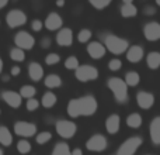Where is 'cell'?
<instances>
[{"instance_id":"6da1fadb","label":"cell","mask_w":160,"mask_h":155,"mask_svg":"<svg viewBox=\"0 0 160 155\" xmlns=\"http://www.w3.org/2000/svg\"><path fill=\"white\" fill-rule=\"evenodd\" d=\"M97 110V102L93 96H83L73 99L68 104V113L70 117L93 116Z\"/></svg>"},{"instance_id":"7a4b0ae2","label":"cell","mask_w":160,"mask_h":155,"mask_svg":"<svg viewBox=\"0 0 160 155\" xmlns=\"http://www.w3.org/2000/svg\"><path fill=\"white\" fill-rule=\"evenodd\" d=\"M107 85L112 90L118 103H125L128 100V85L125 83V80L119 79V78H110Z\"/></svg>"},{"instance_id":"3957f363","label":"cell","mask_w":160,"mask_h":155,"mask_svg":"<svg viewBox=\"0 0 160 155\" xmlns=\"http://www.w3.org/2000/svg\"><path fill=\"white\" fill-rule=\"evenodd\" d=\"M104 45L105 48H107L110 52L115 54V55H119V54L125 52V51L128 50V41L124 38H119V37L117 35H107L104 38Z\"/></svg>"},{"instance_id":"277c9868","label":"cell","mask_w":160,"mask_h":155,"mask_svg":"<svg viewBox=\"0 0 160 155\" xmlns=\"http://www.w3.org/2000/svg\"><path fill=\"white\" fill-rule=\"evenodd\" d=\"M142 145V138L141 137H132L128 138L125 142H122V145L118 148L117 155H133L138 151V148Z\"/></svg>"},{"instance_id":"5b68a950","label":"cell","mask_w":160,"mask_h":155,"mask_svg":"<svg viewBox=\"0 0 160 155\" xmlns=\"http://www.w3.org/2000/svg\"><path fill=\"white\" fill-rule=\"evenodd\" d=\"M56 131L62 138H72L78 131V127L73 121H68V120H59L56 123Z\"/></svg>"},{"instance_id":"8992f818","label":"cell","mask_w":160,"mask_h":155,"mask_svg":"<svg viewBox=\"0 0 160 155\" xmlns=\"http://www.w3.org/2000/svg\"><path fill=\"white\" fill-rule=\"evenodd\" d=\"M97 76H98V71L93 65H82L76 71V79H79L80 82L94 80V79H97Z\"/></svg>"},{"instance_id":"52a82bcc","label":"cell","mask_w":160,"mask_h":155,"mask_svg":"<svg viewBox=\"0 0 160 155\" xmlns=\"http://www.w3.org/2000/svg\"><path fill=\"white\" fill-rule=\"evenodd\" d=\"M14 42H16L17 48L20 50H31V48L35 45V40L31 34H28L27 31H20V33L16 34V38H14Z\"/></svg>"},{"instance_id":"ba28073f","label":"cell","mask_w":160,"mask_h":155,"mask_svg":"<svg viewBox=\"0 0 160 155\" xmlns=\"http://www.w3.org/2000/svg\"><path fill=\"white\" fill-rule=\"evenodd\" d=\"M6 21H7V25L10 28H16V27H20V25L25 24L27 16H25L21 10H11V11H8V14L6 16Z\"/></svg>"},{"instance_id":"9c48e42d","label":"cell","mask_w":160,"mask_h":155,"mask_svg":"<svg viewBox=\"0 0 160 155\" xmlns=\"http://www.w3.org/2000/svg\"><path fill=\"white\" fill-rule=\"evenodd\" d=\"M14 131H16L17 136L31 137V136H35L37 126L32 124V123H28V121H17L16 124H14Z\"/></svg>"},{"instance_id":"30bf717a","label":"cell","mask_w":160,"mask_h":155,"mask_svg":"<svg viewBox=\"0 0 160 155\" xmlns=\"http://www.w3.org/2000/svg\"><path fill=\"white\" fill-rule=\"evenodd\" d=\"M86 147L90 151H96V152H100V151H104L107 148V138L101 134H94L87 142H86Z\"/></svg>"},{"instance_id":"8fae6325","label":"cell","mask_w":160,"mask_h":155,"mask_svg":"<svg viewBox=\"0 0 160 155\" xmlns=\"http://www.w3.org/2000/svg\"><path fill=\"white\" fill-rule=\"evenodd\" d=\"M143 34L149 41H158L160 40V24L156 21L148 23L143 28Z\"/></svg>"},{"instance_id":"7c38bea8","label":"cell","mask_w":160,"mask_h":155,"mask_svg":"<svg viewBox=\"0 0 160 155\" xmlns=\"http://www.w3.org/2000/svg\"><path fill=\"white\" fill-rule=\"evenodd\" d=\"M87 52L91 58L101 59L102 56L105 55V45H102L101 42H98V41L90 42V44L87 45Z\"/></svg>"},{"instance_id":"4fadbf2b","label":"cell","mask_w":160,"mask_h":155,"mask_svg":"<svg viewBox=\"0 0 160 155\" xmlns=\"http://www.w3.org/2000/svg\"><path fill=\"white\" fill-rule=\"evenodd\" d=\"M2 99L7 103L10 107H20L21 106V94L16 93V92H11V90H6L2 93Z\"/></svg>"},{"instance_id":"5bb4252c","label":"cell","mask_w":160,"mask_h":155,"mask_svg":"<svg viewBox=\"0 0 160 155\" xmlns=\"http://www.w3.org/2000/svg\"><path fill=\"white\" fill-rule=\"evenodd\" d=\"M56 42L61 47H70L73 42V33L70 28H62L56 35Z\"/></svg>"},{"instance_id":"9a60e30c","label":"cell","mask_w":160,"mask_h":155,"mask_svg":"<svg viewBox=\"0 0 160 155\" xmlns=\"http://www.w3.org/2000/svg\"><path fill=\"white\" fill-rule=\"evenodd\" d=\"M136 102H138L139 107L142 109H150L155 103V96L152 93H148V92H139L136 94Z\"/></svg>"},{"instance_id":"2e32d148","label":"cell","mask_w":160,"mask_h":155,"mask_svg":"<svg viewBox=\"0 0 160 155\" xmlns=\"http://www.w3.org/2000/svg\"><path fill=\"white\" fill-rule=\"evenodd\" d=\"M45 27L51 31H55V30H58V28H61L62 27L61 16L56 13H51L49 16L47 17V20H45Z\"/></svg>"},{"instance_id":"e0dca14e","label":"cell","mask_w":160,"mask_h":155,"mask_svg":"<svg viewBox=\"0 0 160 155\" xmlns=\"http://www.w3.org/2000/svg\"><path fill=\"white\" fill-rule=\"evenodd\" d=\"M150 138L153 144L160 145V117L153 119L150 123Z\"/></svg>"},{"instance_id":"ac0fdd59","label":"cell","mask_w":160,"mask_h":155,"mask_svg":"<svg viewBox=\"0 0 160 155\" xmlns=\"http://www.w3.org/2000/svg\"><path fill=\"white\" fill-rule=\"evenodd\" d=\"M143 56V48L139 47V45H133L128 50L127 52V58L129 62H139Z\"/></svg>"},{"instance_id":"d6986e66","label":"cell","mask_w":160,"mask_h":155,"mask_svg":"<svg viewBox=\"0 0 160 155\" xmlns=\"http://www.w3.org/2000/svg\"><path fill=\"white\" fill-rule=\"evenodd\" d=\"M28 75L32 80L38 82L39 79H42V75H44V69L42 67L38 64V62H31L30 67H28Z\"/></svg>"},{"instance_id":"ffe728a7","label":"cell","mask_w":160,"mask_h":155,"mask_svg":"<svg viewBox=\"0 0 160 155\" xmlns=\"http://www.w3.org/2000/svg\"><path fill=\"white\" fill-rule=\"evenodd\" d=\"M119 117L117 114H111L107 120H105V128L110 134H115L119 130Z\"/></svg>"},{"instance_id":"44dd1931","label":"cell","mask_w":160,"mask_h":155,"mask_svg":"<svg viewBox=\"0 0 160 155\" xmlns=\"http://www.w3.org/2000/svg\"><path fill=\"white\" fill-rule=\"evenodd\" d=\"M136 13H138V10H136V7L132 4V2H131V0H125L122 7H121L122 16L124 17H133V16H136Z\"/></svg>"},{"instance_id":"7402d4cb","label":"cell","mask_w":160,"mask_h":155,"mask_svg":"<svg viewBox=\"0 0 160 155\" xmlns=\"http://www.w3.org/2000/svg\"><path fill=\"white\" fill-rule=\"evenodd\" d=\"M11 142H13V136L8 131V128L0 127V144L4 145V147H8Z\"/></svg>"},{"instance_id":"603a6c76","label":"cell","mask_w":160,"mask_h":155,"mask_svg":"<svg viewBox=\"0 0 160 155\" xmlns=\"http://www.w3.org/2000/svg\"><path fill=\"white\" fill-rule=\"evenodd\" d=\"M146 62H148V67L150 69H158L160 67V52H150L146 58Z\"/></svg>"},{"instance_id":"cb8c5ba5","label":"cell","mask_w":160,"mask_h":155,"mask_svg":"<svg viewBox=\"0 0 160 155\" xmlns=\"http://www.w3.org/2000/svg\"><path fill=\"white\" fill-rule=\"evenodd\" d=\"M127 124L131 128H138V127H141V124H142V117H141V114L132 113L131 116H128Z\"/></svg>"},{"instance_id":"d4e9b609","label":"cell","mask_w":160,"mask_h":155,"mask_svg":"<svg viewBox=\"0 0 160 155\" xmlns=\"http://www.w3.org/2000/svg\"><path fill=\"white\" fill-rule=\"evenodd\" d=\"M61 85H62V79L58 75H48L47 79H45V86L49 89L59 88Z\"/></svg>"},{"instance_id":"484cf974","label":"cell","mask_w":160,"mask_h":155,"mask_svg":"<svg viewBox=\"0 0 160 155\" xmlns=\"http://www.w3.org/2000/svg\"><path fill=\"white\" fill-rule=\"evenodd\" d=\"M56 103V96L52 93V92H47V93L42 96V106L47 109L52 107V106H55Z\"/></svg>"},{"instance_id":"4316f807","label":"cell","mask_w":160,"mask_h":155,"mask_svg":"<svg viewBox=\"0 0 160 155\" xmlns=\"http://www.w3.org/2000/svg\"><path fill=\"white\" fill-rule=\"evenodd\" d=\"M52 155H72V152H70L68 144H65V142H58L56 147L53 148Z\"/></svg>"},{"instance_id":"83f0119b","label":"cell","mask_w":160,"mask_h":155,"mask_svg":"<svg viewBox=\"0 0 160 155\" xmlns=\"http://www.w3.org/2000/svg\"><path fill=\"white\" fill-rule=\"evenodd\" d=\"M141 80V76H139L138 72H128L125 75V83L128 86H136Z\"/></svg>"},{"instance_id":"f1b7e54d","label":"cell","mask_w":160,"mask_h":155,"mask_svg":"<svg viewBox=\"0 0 160 155\" xmlns=\"http://www.w3.org/2000/svg\"><path fill=\"white\" fill-rule=\"evenodd\" d=\"M35 88L34 86H30V85H25L22 86L21 89H20V94H21V97H25V99H34V94H35Z\"/></svg>"},{"instance_id":"f546056e","label":"cell","mask_w":160,"mask_h":155,"mask_svg":"<svg viewBox=\"0 0 160 155\" xmlns=\"http://www.w3.org/2000/svg\"><path fill=\"white\" fill-rule=\"evenodd\" d=\"M10 56L11 59H14V61H24L25 59V54L22 50H20V48H13V50L10 51Z\"/></svg>"},{"instance_id":"4dcf8cb0","label":"cell","mask_w":160,"mask_h":155,"mask_svg":"<svg viewBox=\"0 0 160 155\" xmlns=\"http://www.w3.org/2000/svg\"><path fill=\"white\" fill-rule=\"evenodd\" d=\"M17 150L20 154H28L31 151V144L27 140H20L18 144H17Z\"/></svg>"},{"instance_id":"1f68e13d","label":"cell","mask_w":160,"mask_h":155,"mask_svg":"<svg viewBox=\"0 0 160 155\" xmlns=\"http://www.w3.org/2000/svg\"><path fill=\"white\" fill-rule=\"evenodd\" d=\"M65 67L68 68V69H75L78 71L79 69V61L76 56H69V58L66 59V62H65Z\"/></svg>"},{"instance_id":"d6a6232c","label":"cell","mask_w":160,"mask_h":155,"mask_svg":"<svg viewBox=\"0 0 160 155\" xmlns=\"http://www.w3.org/2000/svg\"><path fill=\"white\" fill-rule=\"evenodd\" d=\"M51 138H52V136H51L49 131H44V133H39L38 136H37V142H38V144H45V142H48Z\"/></svg>"},{"instance_id":"836d02e7","label":"cell","mask_w":160,"mask_h":155,"mask_svg":"<svg viewBox=\"0 0 160 155\" xmlns=\"http://www.w3.org/2000/svg\"><path fill=\"white\" fill-rule=\"evenodd\" d=\"M90 38H91V31L87 30V28L82 30V31L79 33V35H78V40H79L80 42H87Z\"/></svg>"},{"instance_id":"e575fe53","label":"cell","mask_w":160,"mask_h":155,"mask_svg":"<svg viewBox=\"0 0 160 155\" xmlns=\"http://www.w3.org/2000/svg\"><path fill=\"white\" fill-rule=\"evenodd\" d=\"M91 6H94L96 8H98V10H101V8H104V7H107V6H110V0H102V2H96V0H91Z\"/></svg>"},{"instance_id":"d590c367","label":"cell","mask_w":160,"mask_h":155,"mask_svg":"<svg viewBox=\"0 0 160 155\" xmlns=\"http://www.w3.org/2000/svg\"><path fill=\"white\" fill-rule=\"evenodd\" d=\"M121 67H122V62L119 59H111L108 62V68L111 71H118V69H121Z\"/></svg>"},{"instance_id":"8d00e7d4","label":"cell","mask_w":160,"mask_h":155,"mask_svg":"<svg viewBox=\"0 0 160 155\" xmlns=\"http://www.w3.org/2000/svg\"><path fill=\"white\" fill-rule=\"evenodd\" d=\"M59 55L58 54H49V55L45 58V62H47L48 65H53V64H58L59 62Z\"/></svg>"},{"instance_id":"74e56055","label":"cell","mask_w":160,"mask_h":155,"mask_svg":"<svg viewBox=\"0 0 160 155\" xmlns=\"http://www.w3.org/2000/svg\"><path fill=\"white\" fill-rule=\"evenodd\" d=\"M38 106H39V102L37 99H30L27 102V109L30 111H32V110H37L38 109Z\"/></svg>"},{"instance_id":"f35d334b","label":"cell","mask_w":160,"mask_h":155,"mask_svg":"<svg viewBox=\"0 0 160 155\" xmlns=\"http://www.w3.org/2000/svg\"><path fill=\"white\" fill-rule=\"evenodd\" d=\"M31 25H32V30L34 31H39L42 28V21H39V20H34Z\"/></svg>"},{"instance_id":"ab89813d","label":"cell","mask_w":160,"mask_h":155,"mask_svg":"<svg viewBox=\"0 0 160 155\" xmlns=\"http://www.w3.org/2000/svg\"><path fill=\"white\" fill-rule=\"evenodd\" d=\"M156 10L155 7H152V6H149V7H145V14H149V16H152V14H155Z\"/></svg>"},{"instance_id":"60d3db41","label":"cell","mask_w":160,"mask_h":155,"mask_svg":"<svg viewBox=\"0 0 160 155\" xmlns=\"http://www.w3.org/2000/svg\"><path fill=\"white\" fill-rule=\"evenodd\" d=\"M49 45H51V40H49V38H44V40L41 41V47H42V48H48Z\"/></svg>"},{"instance_id":"b9f144b4","label":"cell","mask_w":160,"mask_h":155,"mask_svg":"<svg viewBox=\"0 0 160 155\" xmlns=\"http://www.w3.org/2000/svg\"><path fill=\"white\" fill-rule=\"evenodd\" d=\"M20 72H21V69H20L18 67H13V69H11V75L13 76H17Z\"/></svg>"},{"instance_id":"7bdbcfd3","label":"cell","mask_w":160,"mask_h":155,"mask_svg":"<svg viewBox=\"0 0 160 155\" xmlns=\"http://www.w3.org/2000/svg\"><path fill=\"white\" fill-rule=\"evenodd\" d=\"M72 155H83V152H82V150H79V148H78V150L73 151Z\"/></svg>"},{"instance_id":"ee69618b","label":"cell","mask_w":160,"mask_h":155,"mask_svg":"<svg viewBox=\"0 0 160 155\" xmlns=\"http://www.w3.org/2000/svg\"><path fill=\"white\" fill-rule=\"evenodd\" d=\"M6 4H7V0H0V8H3Z\"/></svg>"},{"instance_id":"f6af8a7d","label":"cell","mask_w":160,"mask_h":155,"mask_svg":"<svg viewBox=\"0 0 160 155\" xmlns=\"http://www.w3.org/2000/svg\"><path fill=\"white\" fill-rule=\"evenodd\" d=\"M56 4H58V6H63V4H65V2H63V0H59V2L56 3Z\"/></svg>"},{"instance_id":"bcb514c9","label":"cell","mask_w":160,"mask_h":155,"mask_svg":"<svg viewBox=\"0 0 160 155\" xmlns=\"http://www.w3.org/2000/svg\"><path fill=\"white\" fill-rule=\"evenodd\" d=\"M2 69H3V61H2V58H0V72H2Z\"/></svg>"},{"instance_id":"7dc6e473","label":"cell","mask_w":160,"mask_h":155,"mask_svg":"<svg viewBox=\"0 0 160 155\" xmlns=\"http://www.w3.org/2000/svg\"><path fill=\"white\" fill-rule=\"evenodd\" d=\"M3 80H4V82H7V80H8V76L4 75V76H3Z\"/></svg>"},{"instance_id":"c3c4849f","label":"cell","mask_w":160,"mask_h":155,"mask_svg":"<svg viewBox=\"0 0 160 155\" xmlns=\"http://www.w3.org/2000/svg\"><path fill=\"white\" fill-rule=\"evenodd\" d=\"M0 155H3V151L2 150H0Z\"/></svg>"},{"instance_id":"681fc988","label":"cell","mask_w":160,"mask_h":155,"mask_svg":"<svg viewBox=\"0 0 160 155\" xmlns=\"http://www.w3.org/2000/svg\"><path fill=\"white\" fill-rule=\"evenodd\" d=\"M158 4H159V6H160V0H158Z\"/></svg>"}]
</instances>
